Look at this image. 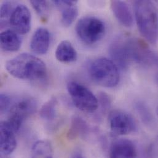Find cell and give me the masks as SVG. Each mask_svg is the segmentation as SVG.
Wrapping results in <instances>:
<instances>
[{"instance_id": "4", "label": "cell", "mask_w": 158, "mask_h": 158, "mask_svg": "<svg viewBox=\"0 0 158 158\" xmlns=\"http://www.w3.org/2000/svg\"><path fill=\"white\" fill-rule=\"evenodd\" d=\"M76 32L84 43L92 45L101 40L105 34L106 27L100 19L92 16L81 18L77 23Z\"/></svg>"}, {"instance_id": "28", "label": "cell", "mask_w": 158, "mask_h": 158, "mask_svg": "<svg viewBox=\"0 0 158 158\" xmlns=\"http://www.w3.org/2000/svg\"><path fill=\"white\" fill-rule=\"evenodd\" d=\"M155 80L156 84L158 85V73H157V74L155 75Z\"/></svg>"}, {"instance_id": "12", "label": "cell", "mask_w": 158, "mask_h": 158, "mask_svg": "<svg viewBox=\"0 0 158 158\" xmlns=\"http://www.w3.org/2000/svg\"><path fill=\"white\" fill-rule=\"evenodd\" d=\"M51 43V34L43 27L38 28L33 33L30 41V49L35 54L43 55L47 53Z\"/></svg>"}, {"instance_id": "11", "label": "cell", "mask_w": 158, "mask_h": 158, "mask_svg": "<svg viewBox=\"0 0 158 158\" xmlns=\"http://www.w3.org/2000/svg\"><path fill=\"white\" fill-rule=\"evenodd\" d=\"M138 152L134 143L126 139L115 140L111 144L109 158H136Z\"/></svg>"}, {"instance_id": "20", "label": "cell", "mask_w": 158, "mask_h": 158, "mask_svg": "<svg viewBox=\"0 0 158 158\" xmlns=\"http://www.w3.org/2000/svg\"><path fill=\"white\" fill-rule=\"evenodd\" d=\"M57 105L58 101L56 98H51L41 106L40 111L41 118L46 121H53L56 116Z\"/></svg>"}, {"instance_id": "15", "label": "cell", "mask_w": 158, "mask_h": 158, "mask_svg": "<svg viewBox=\"0 0 158 158\" xmlns=\"http://www.w3.org/2000/svg\"><path fill=\"white\" fill-rule=\"evenodd\" d=\"M111 9L116 19L124 27L129 28L133 25V15L129 6L126 2L111 1Z\"/></svg>"}, {"instance_id": "17", "label": "cell", "mask_w": 158, "mask_h": 158, "mask_svg": "<svg viewBox=\"0 0 158 158\" xmlns=\"http://www.w3.org/2000/svg\"><path fill=\"white\" fill-rule=\"evenodd\" d=\"M1 49L6 52H16L21 47L22 40L15 31L7 30L2 31L0 36Z\"/></svg>"}, {"instance_id": "18", "label": "cell", "mask_w": 158, "mask_h": 158, "mask_svg": "<svg viewBox=\"0 0 158 158\" xmlns=\"http://www.w3.org/2000/svg\"><path fill=\"white\" fill-rule=\"evenodd\" d=\"M89 127L87 123L81 117L75 116L72 119L70 128L67 132V137L70 140H75L79 137L87 135Z\"/></svg>"}, {"instance_id": "13", "label": "cell", "mask_w": 158, "mask_h": 158, "mask_svg": "<svg viewBox=\"0 0 158 158\" xmlns=\"http://www.w3.org/2000/svg\"><path fill=\"white\" fill-rule=\"evenodd\" d=\"M52 2L56 5L60 10L61 22L65 27H70L76 20L78 15V8L77 6V1H53Z\"/></svg>"}, {"instance_id": "14", "label": "cell", "mask_w": 158, "mask_h": 158, "mask_svg": "<svg viewBox=\"0 0 158 158\" xmlns=\"http://www.w3.org/2000/svg\"><path fill=\"white\" fill-rule=\"evenodd\" d=\"M1 132V152L2 154L9 155L17 147L16 133L6 121H2L0 126Z\"/></svg>"}, {"instance_id": "2", "label": "cell", "mask_w": 158, "mask_h": 158, "mask_svg": "<svg viewBox=\"0 0 158 158\" xmlns=\"http://www.w3.org/2000/svg\"><path fill=\"white\" fill-rule=\"evenodd\" d=\"M135 18L140 34L150 44L158 41V9L151 1L134 2Z\"/></svg>"}, {"instance_id": "24", "label": "cell", "mask_w": 158, "mask_h": 158, "mask_svg": "<svg viewBox=\"0 0 158 158\" xmlns=\"http://www.w3.org/2000/svg\"><path fill=\"white\" fill-rule=\"evenodd\" d=\"M136 109L139 113L142 119L146 123H150L152 119L151 113L148 110L147 107L142 103H138L137 104Z\"/></svg>"}, {"instance_id": "8", "label": "cell", "mask_w": 158, "mask_h": 158, "mask_svg": "<svg viewBox=\"0 0 158 158\" xmlns=\"http://www.w3.org/2000/svg\"><path fill=\"white\" fill-rule=\"evenodd\" d=\"M109 53L113 61L122 70H127L132 62L131 38L119 36L113 40L109 48Z\"/></svg>"}, {"instance_id": "23", "label": "cell", "mask_w": 158, "mask_h": 158, "mask_svg": "<svg viewBox=\"0 0 158 158\" xmlns=\"http://www.w3.org/2000/svg\"><path fill=\"white\" fill-rule=\"evenodd\" d=\"M97 98L98 101V107L100 106L101 111L103 113H105L110 108L111 104L110 96L105 92H100Z\"/></svg>"}, {"instance_id": "3", "label": "cell", "mask_w": 158, "mask_h": 158, "mask_svg": "<svg viewBox=\"0 0 158 158\" xmlns=\"http://www.w3.org/2000/svg\"><path fill=\"white\" fill-rule=\"evenodd\" d=\"M89 73L95 83L102 87H114L119 82L118 67L113 60L107 58H98L92 62Z\"/></svg>"}, {"instance_id": "31", "label": "cell", "mask_w": 158, "mask_h": 158, "mask_svg": "<svg viewBox=\"0 0 158 158\" xmlns=\"http://www.w3.org/2000/svg\"><path fill=\"white\" fill-rule=\"evenodd\" d=\"M157 141H158V139H157Z\"/></svg>"}, {"instance_id": "19", "label": "cell", "mask_w": 158, "mask_h": 158, "mask_svg": "<svg viewBox=\"0 0 158 158\" xmlns=\"http://www.w3.org/2000/svg\"><path fill=\"white\" fill-rule=\"evenodd\" d=\"M52 147L47 140H38L32 147L31 158H52Z\"/></svg>"}, {"instance_id": "1", "label": "cell", "mask_w": 158, "mask_h": 158, "mask_svg": "<svg viewBox=\"0 0 158 158\" xmlns=\"http://www.w3.org/2000/svg\"><path fill=\"white\" fill-rule=\"evenodd\" d=\"M7 72L14 78L33 82H43L48 78L45 63L38 57L23 53L6 62Z\"/></svg>"}, {"instance_id": "21", "label": "cell", "mask_w": 158, "mask_h": 158, "mask_svg": "<svg viewBox=\"0 0 158 158\" xmlns=\"http://www.w3.org/2000/svg\"><path fill=\"white\" fill-rule=\"evenodd\" d=\"M16 3L13 1H4L1 6V27L3 28L9 25L10 15L15 7Z\"/></svg>"}, {"instance_id": "22", "label": "cell", "mask_w": 158, "mask_h": 158, "mask_svg": "<svg viewBox=\"0 0 158 158\" xmlns=\"http://www.w3.org/2000/svg\"><path fill=\"white\" fill-rule=\"evenodd\" d=\"M30 3L42 21L48 20L49 15V5L47 1L31 0Z\"/></svg>"}, {"instance_id": "10", "label": "cell", "mask_w": 158, "mask_h": 158, "mask_svg": "<svg viewBox=\"0 0 158 158\" xmlns=\"http://www.w3.org/2000/svg\"><path fill=\"white\" fill-rule=\"evenodd\" d=\"M9 25L17 33H28L31 28V13L28 8L23 4H17L10 15Z\"/></svg>"}, {"instance_id": "27", "label": "cell", "mask_w": 158, "mask_h": 158, "mask_svg": "<svg viewBox=\"0 0 158 158\" xmlns=\"http://www.w3.org/2000/svg\"><path fill=\"white\" fill-rule=\"evenodd\" d=\"M70 158H84V157L80 152H75L72 155Z\"/></svg>"}, {"instance_id": "9", "label": "cell", "mask_w": 158, "mask_h": 158, "mask_svg": "<svg viewBox=\"0 0 158 158\" xmlns=\"http://www.w3.org/2000/svg\"><path fill=\"white\" fill-rule=\"evenodd\" d=\"M131 59L140 65L158 67V51L151 49L143 40L131 38Z\"/></svg>"}, {"instance_id": "16", "label": "cell", "mask_w": 158, "mask_h": 158, "mask_svg": "<svg viewBox=\"0 0 158 158\" xmlns=\"http://www.w3.org/2000/svg\"><path fill=\"white\" fill-rule=\"evenodd\" d=\"M55 56L57 60L62 63L74 62L78 59L76 49L70 41L66 40L62 41L59 44Z\"/></svg>"}, {"instance_id": "30", "label": "cell", "mask_w": 158, "mask_h": 158, "mask_svg": "<svg viewBox=\"0 0 158 158\" xmlns=\"http://www.w3.org/2000/svg\"><path fill=\"white\" fill-rule=\"evenodd\" d=\"M156 114H158V107H157V108H156Z\"/></svg>"}, {"instance_id": "6", "label": "cell", "mask_w": 158, "mask_h": 158, "mask_svg": "<svg viewBox=\"0 0 158 158\" xmlns=\"http://www.w3.org/2000/svg\"><path fill=\"white\" fill-rule=\"evenodd\" d=\"M36 106V102L33 98L25 97L19 100L9 110L7 122L17 132L25 120L35 113Z\"/></svg>"}, {"instance_id": "29", "label": "cell", "mask_w": 158, "mask_h": 158, "mask_svg": "<svg viewBox=\"0 0 158 158\" xmlns=\"http://www.w3.org/2000/svg\"><path fill=\"white\" fill-rule=\"evenodd\" d=\"M1 158H10L9 156H8V155H3V154H2L1 155Z\"/></svg>"}, {"instance_id": "7", "label": "cell", "mask_w": 158, "mask_h": 158, "mask_svg": "<svg viewBox=\"0 0 158 158\" xmlns=\"http://www.w3.org/2000/svg\"><path fill=\"white\" fill-rule=\"evenodd\" d=\"M108 121L111 131L114 135H124L134 132L137 129L134 118L126 111L114 110L110 113Z\"/></svg>"}, {"instance_id": "25", "label": "cell", "mask_w": 158, "mask_h": 158, "mask_svg": "<svg viewBox=\"0 0 158 158\" xmlns=\"http://www.w3.org/2000/svg\"><path fill=\"white\" fill-rule=\"evenodd\" d=\"M0 107H1V113L3 114L6 113L11 108V98L10 97L6 94H1L0 95Z\"/></svg>"}, {"instance_id": "26", "label": "cell", "mask_w": 158, "mask_h": 158, "mask_svg": "<svg viewBox=\"0 0 158 158\" xmlns=\"http://www.w3.org/2000/svg\"><path fill=\"white\" fill-rule=\"evenodd\" d=\"M140 158H152L150 150H147L144 153H143Z\"/></svg>"}, {"instance_id": "5", "label": "cell", "mask_w": 158, "mask_h": 158, "mask_svg": "<svg viewBox=\"0 0 158 158\" xmlns=\"http://www.w3.org/2000/svg\"><path fill=\"white\" fill-rule=\"evenodd\" d=\"M67 90L73 104L79 110L92 113L98 108L97 97L85 85L76 81H70L67 84Z\"/></svg>"}]
</instances>
